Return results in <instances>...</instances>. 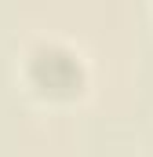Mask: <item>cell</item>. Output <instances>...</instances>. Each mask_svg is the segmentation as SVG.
<instances>
[{"label": "cell", "instance_id": "1", "mask_svg": "<svg viewBox=\"0 0 153 157\" xmlns=\"http://www.w3.org/2000/svg\"><path fill=\"white\" fill-rule=\"evenodd\" d=\"M26 84L47 102H69L88 88V66L62 40H40L26 55Z\"/></svg>", "mask_w": 153, "mask_h": 157}]
</instances>
